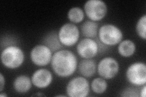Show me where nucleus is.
I'll list each match as a JSON object with an SVG mask.
<instances>
[{
    "label": "nucleus",
    "mask_w": 146,
    "mask_h": 97,
    "mask_svg": "<svg viewBox=\"0 0 146 97\" xmlns=\"http://www.w3.org/2000/svg\"><path fill=\"white\" fill-rule=\"evenodd\" d=\"M50 64L55 74L62 78L71 77L78 67L76 55L67 49H61L54 52Z\"/></svg>",
    "instance_id": "obj_1"
},
{
    "label": "nucleus",
    "mask_w": 146,
    "mask_h": 97,
    "mask_svg": "<svg viewBox=\"0 0 146 97\" xmlns=\"http://www.w3.org/2000/svg\"><path fill=\"white\" fill-rule=\"evenodd\" d=\"M25 60V55L21 48L9 45L4 48L1 53L3 65L9 69H17L21 67Z\"/></svg>",
    "instance_id": "obj_2"
},
{
    "label": "nucleus",
    "mask_w": 146,
    "mask_h": 97,
    "mask_svg": "<svg viewBox=\"0 0 146 97\" xmlns=\"http://www.w3.org/2000/svg\"><path fill=\"white\" fill-rule=\"evenodd\" d=\"M98 40L108 47L115 46L123 40L124 34L122 30L113 24H105L98 30Z\"/></svg>",
    "instance_id": "obj_3"
},
{
    "label": "nucleus",
    "mask_w": 146,
    "mask_h": 97,
    "mask_svg": "<svg viewBox=\"0 0 146 97\" xmlns=\"http://www.w3.org/2000/svg\"><path fill=\"white\" fill-rule=\"evenodd\" d=\"M125 77L133 86H143L146 84V65L144 62L133 63L127 67Z\"/></svg>",
    "instance_id": "obj_4"
},
{
    "label": "nucleus",
    "mask_w": 146,
    "mask_h": 97,
    "mask_svg": "<svg viewBox=\"0 0 146 97\" xmlns=\"http://www.w3.org/2000/svg\"><path fill=\"white\" fill-rule=\"evenodd\" d=\"M84 11L90 20L98 22L106 17L108 7L102 0H88L84 4Z\"/></svg>",
    "instance_id": "obj_5"
},
{
    "label": "nucleus",
    "mask_w": 146,
    "mask_h": 97,
    "mask_svg": "<svg viewBox=\"0 0 146 97\" xmlns=\"http://www.w3.org/2000/svg\"><path fill=\"white\" fill-rule=\"evenodd\" d=\"M90 90L89 81L82 76L72 78L66 86V96L70 97H86L88 95Z\"/></svg>",
    "instance_id": "obj_6"
},
{
    "label": "nucleus",
    "mask_w": 146,
    "mask_h": 97,
    "mask_svg": "<svg viewBox=\"0 0 146 97\" xmlns=\"http://www.w3.org/2000/svg\"><path fill=\"white\" fill-rule=\"evenodd\" d=\"M80 32L75 24L66 22L63 24L58 31L59 40L63 46L72 47L79 40Z\"/></svg>",
    "instance_id": "obj_7"
},
{
    "label": "nucleus",
    "mask_w": 146,
    "mask_h": 97,
    "mask_svg": "<svg viewBox=\"0 0 146 97\" xmlns=\"http://www.w3.org/2000/svg\"><path fill=\"white\" fill-rule=\"evenodd\" d=\"M97 72L100 77L105 80L113 79L119 72V64L111 57H104L98 64Z\"/></svg>",
    "instance_id": "obj_8"
},
{
    "label": "nucleus",
    "mask_w": 146,
    "mask_h": 97,
    "mask_svg": "<svg viewBox=\"0 0 146 97\" xmlns=\"http://www.w3.org/2000/svg\"><path fill=\"white\" fill-rule=\"evenodd\" d=\"M53 52L46 46L39 44L31 49L30 58L32 63L39 67L46 66L51 63Z\"/></svg>",
    "instance_id": "obj_9"
},
{
    "label": "nucleus",
    "mask_w": 146,
    "mask_h": 97,
    "mask_svg": "<svg viewBox=\"0 0 146 97\" xmlns=\"http://www.w3.org/2000/svg\"><path fill=\"white\" fill-rule=\"evenodd\" d=\"M76 51L83 59H93L99 53L97 41L92 38H83L77 44Z\"/></svg>",
    "instance_id": "obj_10"
},
{
    "label": "nucleus",
    "mask_w": 146,
    "mask_h": 97,
    "mask_svg": "<svg viewBox=\"0 0 146 97\" xmlns=\"http://www.w3.org/2000/svg\"><path fill=\"white\" fill-rule=\"evenodd\" d=\"M31 78L33 85L39 89H43L51 84L53 76L52 73L48 69L41 68L36 70Z\"/></svg>",
    "instance_id": "obj_11"
},
{
    "label": "nucleus",
    "mask_w": 146,
    "mask_h": 97,
    "mask_svg": "<svg viewBox=\"0 0 146 97\" xmlns=\"http://www.w3.org/2000/svg\"><path fill=\"white\" fill-rule=\"evenodd\" d=\"M78 71L81 76L91 78L97 72V64L93 59H83L78 64Z\"/></svg>",
    "instance_id": "obj_12"
},
{
    "label": "nucleus",
    "mask_w": 146,
    "mask_h": 97,
    "mask_svg": "<svg viewBox=\"0 0 146 97\" xmlns=\"http://www.w3.org/2000/svg\"><path fill=\"white\" fill-rule=\"evenodd\" d=\"M31 78L25 75L17 76L13 82V88L17 93L24 94L29 91L32 87Z\"/></svg>",
    "instance_id": "obj_13"
},
{
    "label": "nucleus",
    "mask_w": 146,
    "mask_h": 97,
    "mask_svg": "<svg viewBox=\"0 0 146 97\" xmlns=\"http://www.w3.org/2000/svg\"><path fill=\"white\" fill-rule=\"evenodd\" d=\"M42 44L46 46L54 53L63 49V47L59 40L58 32L56 31H51L46 34L42 39Z\"/></svg>",
    "instance_id": "obj_14"
},
{
    "label": "nucleus",
    "mask_w": 146,
    "mask_h": 97,
    "mask_svg": "<svg viewBox=\"0 0 146 97\" xmlns=\"http://www.w3.org/2000/svg\"><path fill=\"white\" fill-rule=\"evenodd\" d=\"M99 28L97 22L87 20L81 25L80 32L85 38L94 39L98 36Z\"/></svg>",
    "instance_id": "obj_15"
},
{
    "label": "nucleus",
    "mask_w": 146,
    "mask_h": 97,
    "mask_svg": "<svg viewBox=\"0 0 146 97\" xmlns=\"http://www.w3.org/2000/svg\"><path fill=\"white\" fill-rule=\"evenodd\" d=\"M136 50V46L133 41L130 40H122L118 44L117 52L121 57L129 58L135 54Z\"/></svg>",
    "instance_id": "obj_16"
},
{
    "label": "nucleus",
    "mask_w": 146,
    "mask_h": 97,
    "mask_svg": "<svg viewBox=\"0 0 146 97\" xmlns=\"http://www.w3.org/2000/svg\"><path fill=\"white\" fill-rule=\"evenodd\" d=\"M85 12L79 7H71L68 12L67 17L70 22L73 24H78L83 21L85 18Z\"/></svg>",
    "instance_id": "obj_17"
},
{
    "label": "nucleus",
    "mask_w": 146,
    "mask_h": 97,
    "mask_svg": "<svg viewBox=\"0 0 146 97\" xmlns=\"http://www.w3.org/2000/svg\"><path fill=\"white\" fill-rule=\"evenodd\" d=\"M90 88L94 94H102L108 88V83L106 80L102 77L95 78L91 82Z\"/></svg>",
    "instance_id": "obj_18"
},
{
    "label": "nucleus",
    "mask_w": 146,
    "mask_h": 97,
    "mask_svg": "<svg viewBox=\"0 0 146 97\" xmlns=\"http://www.w3.org/2000/svg\"><path fill=\"white\" fill-rule=\"evenodd\" d=\"M136 32L139 37L146 40V15L141 16L136 24Z\"/></svg>",
    "instance_id": "obj_19"
},
{
    "label": "nucleus",
    "mask_w": 146,
    "mask_h": 97,
    "mask_svg": "<svg viewBox=\"0 0 146 97\" xmlns=\"http://www.w3.org/2000/svg\"><path fill=\"white\" fill-rule=\"evenodd\" d=\"M139 91L134 87H128L121 92V96L129 97H139Z\"/></svg>",
    "instance_id": "obj_20"
},
{
    "label": "nucleus",
    "mask_w": 146,
    "mask_h": 97,
    "mask_svg": "<svg viewBox=\"0 0 146 97\" xmlns=\"http://www.w3.org/2000/svg\"><path fill=\"white\" fill-rule=\"evenodd\" d=\"M6 84V80L2 73H0V92H3Z\"/></svg>",
    "instance_id": "obj_21"
},
{
    "label": "nucleus",
    "mask_w": 146,
    "mask_h": 97,
    "mask_svg": "<svg viewBox=\"0 0 146 97\" xmlns=\"http://www.w3.org/2000/svg\"><path fill=\"white\" fill-rule=\"evenodd\" d=\"M139 96L141 97H145L146 95V85H144L142 86V88L140 90L139 92Z\"/></svg>",
    "instance_id": "obj_22"
},
{
    "label": "nucleus",
    "mask_w": 146,
    "mask_h": 97,
    "mask_svg": "<svg viewBox=\"0 0 146 97\" xmlns=\"http://www.w3.org/2000/svg\"><path fill=\"white\" fill-rule=\"evenodd\" d=\"M0 96H1V97H7V95L6 93H3V92H1V93L0 94Z\"/></svg>",
    "instance_id": "obj_23"
},
{
    "label": "nucleus",
    "mask_w": 146,
    "mask_h": 97,
    "mask_svg": "<svg viewBox=\"0 0 146 97\" xmlns=\"http://www.w3.org/2000/svg\"><path fill=\"white\" fill-rule=\"evenodd\" d=\"M57 96H65V95H58Z\"/></svg>",
    "instance_id": "obj_24"
}]
</instances>
